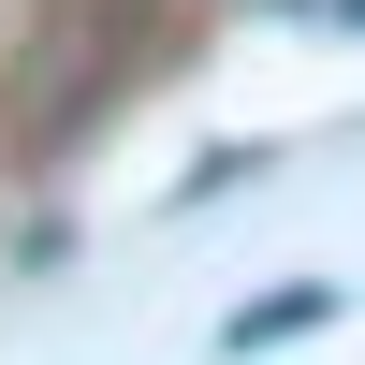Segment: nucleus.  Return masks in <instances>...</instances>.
Wrapping results in <instances>:
<instances>
[{
  "label": "nucleus",
  "mask_w": 365,
  "mask_h": 365,
  "mask_svg": "<svg viewBox=\"0 0 365 365\" xmlns=\"http://www.w3.org/2000/svg\"><path fill=\"white\" fill-rule=\"evenodd\" d=\"M146 29H161V0H44V15H29V44H15V88H0L15 146L88 132V117L146 73Z\"/></svg>",
  "instance_id": "f257e3e1"
},
{
  "label": "nucleus",
  "mask_w": 365,
  "mask_h": 365,
  "mask_svg": "<svg viewBox=\"0 0 365 365\" xmlns=\"http://www.w3.org/2000/svg\"><path fill=\"white\" fill-rule=\"evenodd\" d=\"M307 322H336V278H292V292H263V307H234L220 351H278V336H307Z\"/></svg>",
  "instance_id": "f03ea898"
}]
</instances>
